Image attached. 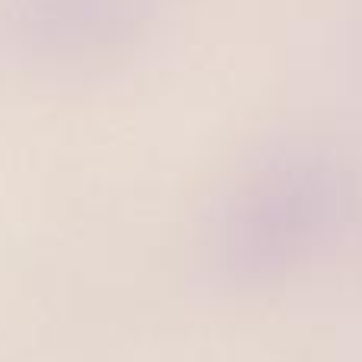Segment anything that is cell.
<instances>
[{
    "mask_svg": "<svg viewBox=\"0 0 362 362\" xmlns=\"http://www.w3.org/2000/svg\"><path fill=\"white\" fill-rule=\"evenodd\" d=\"M140 0H19V25L51 54H102L137 35Z\"/></svg>",
    "mask_w": 362,
    "mask_h": 362,
    "instance_id": "cell-1",
    "label": "cell"
}]
</instances>
